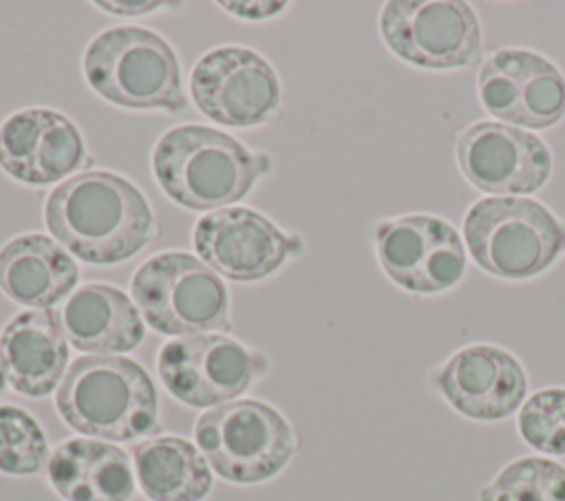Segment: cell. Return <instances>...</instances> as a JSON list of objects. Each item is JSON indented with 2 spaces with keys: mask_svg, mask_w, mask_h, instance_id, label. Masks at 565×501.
<instances>
[{
  "mask_svg": "<svg viewBox=\"0 0 565 501\" xmlns=\"http://www.w3.org/2000/svg\"><path fill=\"white\" fill-rule=\"evenodd\" d=\"M53 238L90 265L137 256L154 236V214L139 188L108 170H86L62 181L44 203Z\"/></svg>",
  "mask_w": 565,
  "mask_h": 501,
  "instance_id": "6da1fadb",
  "label": "cell"
},
{
  "mask_svg": "<svg viewBox=\"0 0 565 501\" xmlns=\"http://www.w3.org/2000/svg\"><path fill=\"white\" fill-rule=\"evenodd\" d=\"M468 258L499 280H532L565 256V218L534 196H481L461 218Z\"/></svg>",
  "mask_w": 565,
  "mask_h": 501,
  "instance_id": "7a4b0ae2",
  "label": "cell"
},
{
  "mask_svg": "<svg viewBox=\"0 0 565 501\" xmlns=\"http://www.w3.org/2000/svg\"><path fill=\"white\" fill-rule=\"evenodd\" d=\"M161 190L179 205L199 212L232 207L265 172L263 159L238 139L199 124L163 132L152 152Z\"/></svg>",
  "mask_w": 565,
  "mask_h": 501,
  "instance_id": "3957f363",
  "label": "cell"
},
{
  "mask_svg": "<svg viewBox=\"0 0 565 501\" xmlns=\"http://www.w3.org/2000/svg\"><path fill=\"white\" fill-rule=\"evenodd\" d=\"M55 408L73 430L108 441L150 435L159 417L150 375L121 355L77 358L57 386Z\"/></svg>",
  "mask_w": 565,
  "mask_h": 501,
  "instance_id": "277c9868",
  "label": "cell"
},
{
  "mask_svg": "<svg viewBox=\"0 0 565 501\" xmlns=\"http://www.w3.org/2000/svg\"><path fill=\"white\" fill-rule=\"evenodd\" d=\"M86 84L108 104L130 110L185 108L181 68L172 46L146 26H113L84 51Z\"/></svg>",
  "mask_w": 565,
  "mask_h": 501,
  "instance_id": "5b68a950",
  "label": "cell"
},
{
  "mask_svg": "<svg viewBox=\"0 0 565 501\" xmlns=\"http://www.w3.org/2000/svg\"><path fill=\"white\" fill-rule=\"evenodd\" d=\"M143 320L163 335L227 333L230 296L221 276L185 252H161L141 263L130 280Z\"/></svg>",
  "mask_w": 565,
  "mask_h": 501,
  "instance_id": "8992f818",
  "label": "cell"
},
{
  "mask_svg": "<svg viewBox=\"0 0 565 501\" xmlns=\"http://www.w3.org/2000/svg\"><path fill=\"white\" fill-rule=\"evenodd\" d=\"M194 439L221 479L243 486L276 477L296 450L291 424L258 399H234L205 411L194 424Z\"/></svg>",
  "mask_w": 565,
  "mask_h": 501,
  "instance_id": "52a82bcc",
  "label": "cell"
},
{
  "mask_svg": "<svg viewBox=\"0 0 565 501\" xmlns=\"http://www.w3.org/2000/svg\"><path fill=\"white\" fill-rule=\"evenodd\" d=\"M375 260L397 289L428 298L455 289L468 271L461 232L433 212L384 216L371 227Z\"/></svg>",
  "mask_w": 565,
  "mask_h": 501,
  "instance_id": "ba28073f",
  "label": "cell"
},
{
  "mask_svg": "<svg viewBox=\"0 0 565 501\" xmlns=\"http://www.w3.org/2000/svg\"><path fill=\"white\" fill-rule=\"evenodd\" d=\"M377 31L391 55L419 71H466L481 62V18L463 0H388Z\"/></svg>",
  "mask_w": 565,
  "mask_h": 501,
  "instance_id": "9c48e42d",
  "label": "cell"
},
{
  "mask_svg": "<svg viewBox=\"0 0 565 501\" xmlns=\"http://www.w3.org/2000/svg\"><path fill=\"white\" fill-rule=\"evenodd\" d=\"M475 88L494 121L539 132L565 119V73L539 51L501 46L486 53Z\"/></svg>",
  "mask_w": 565,
  "mask_h": 501,
  "instance_id": "30bf717a",
  "label": "cell"
},
{
  "mask_svg": "<svg viewBox=\"0 0 565 501\" xmlns=\"http://www.w3.org/2000/svg\"><path fill=\"white\" fill-rule=\"evenodd\" d=\"M426 382L448 408L481 424L516 415L530 395L525 364L494 342H470L455 349L428 371Z\"/></svg>",
  "mask_w": 565,
  "mask_h": 501,
  "instance_id": "8fae6325",
  "label": "cell"
},
{
  "mask_svg": "<svg viewBox=\"0 0 565 501\" xmlns=\"http://www.w3.org/2000/svg\"><path fill=\"white\" fill-rule=\"evenodd\" d=\"M452 154L463 181L486 196H532L554 172V154L543 137L494 119L461 128Z\"/></svg>",
  "mask_w": 565,
  "mask_h": 501,
  "instance_id": "7c38bea8",
  "label": "cell"
},
{
  "mask_svg": "<svg viewBox=\"0 0 565 501\" xmlns=\"http://www.w3.org/2000/svg\"><path fill=\"white\" fill-rule=\"evenodd\" d=\"M194 106L227 128H254L276 119L280 82L274 66L247 46H218L196 60L190 73Z\"/></svg>",
  "mask_w": 565,
  "mask_h": 501,
  "instance_id": "4fadbf2b",
  "label": "cell"
},
{
  "mask_svg": "<svg viewBox=\"0 0 565 501\" xmlns=\"http://www.w3.org/2000/svg\"><path fill=\"white\" fill-rule=\"evenodd\" d=\"M157 373L181 404L214 408L245 393L260 375V364L243 342L225 333H199L166 342Z\"/></svg>",
  "mask_w": 565,
  "mask_h": 501,
  "instance_id": "5bb4252c",
  "label": "cell"
},
{
  "mask_svg": "<svg viewBox=\"0 0 565 501\" xmlns=\"http://www.w3.org/2000/svg\"><path fill=\"white\" fill-rule=\"evenodd\" d=\"M192 245L210 269L238 283L263 280L300 252V241L241 205L203 214L194 225Z\"/></svg>",
  "mask_w": 565,
  "mask_h": 501,
  "instance_id": "9a60e30c",
  "label": "cell"
},
{
  "mask_svg": "<svg viewBox=\"0 0 565 501\" xmlns=\"http://www.w3.org/2000/svg\"><path fill=\"white\" fill-rule=\"evenodd\" d=\"M68 364V342L51 309L22 311L0 333V369L7 384L24 397L53 393Z\"/></svg>",
  "mask_w": 565,
  "mask_h": 501,
  "instance_id": "2e32d148",
  "label": "cell"
},
{
  "mask_svg": "<svg viewBox=\"0 0 565 501\" xmlns=\"http://www.w3.org/2000/svg\"><path fill=\"white\" fill-rule=\"evenodd\" d=\"M60 329L71 347L93 355H117L141 344L146 327L137 305L121 289L88 283L55 309Z\"/></svg>",
  "mask_w": 565,
  "mask_h": 501,
  "instance_id": "e0dca14e",
  "label": "cell"
},
{
  "mask_svg": "<svg viewBox=\"0 0 565 501\" xmlns=\"http://www.w3.org/2000/svg\"><path fill=\"white\" fill-rule=\"evenodd\" d=\"M79 283L75 258L44 234H20L0 247V291L29 309H51Z\"/></svg>",
  "mask_w": 565,
  "mask_h": 501,
  "instance_id": "ac0fdd59",
  "label": "cell"
},
{
  "mask_svg": "<svg viewBox=\"0 0 565 501\" xmlns=\"http://www.w3.org/2000/svg\"><path fill=\"white\" fill-rule=\"evenodd\" d=\"M46 479L64 501H130L137 488L128 452L93 437H73L55 446Z\"/></svg>",
  "mask_w": 565,
  "mask_h": 501,
  "instance_id": "d6986e66",
  "label": "cell"
},
{
  "mask_svg": "<svg viewBox=\"0 0 565 501\" xmlns=\"http://www.w3.org/2000/svg\"><path fill=\"white\" fill-rule=\"evenodd\" d=\"M139 490L150 501H201L212 488V472L201 450L183 437L157 435L132 448Z\"/></svg>",
  "mask_w": 565,
  "mask_h": 501,
  "instance_id": "ffe728a7",
  "label": "cell"
},
{
  "mask_svg": "<svg viewBox=\"0 0 565 501\" xmlns=\"http://www.w3.org/2000/svg\"><path fill=\"white\" fill-rule=\"evenodd\" d=\"M479 501H565V463L521 455L503 463L479 490Z\"/></svg>",
  "mask_w": 565,
  "mask_h": 501,
  "instance_id": "44dd1931",
  "label": "cell"
},
{
  "mask_svg": "<svg viewBox=\"0 0 565 501\" xmlns=\"http://www.w3.org/2000/svg\"><path fill=\"white\" fill-rule=\"evenodd\" d=\"M49 441L38 419L20 406L0 404V472L31 477L49 463Z\"/></svg>",
  "mask_w": 565,
  "mask_h": 501,
  "instance_id": "7402d4cb",
  "label": "cell"
},
{
  "mask_svg": "<svg viewBox=\"0 0 565 501\" xmlns=\"http://www.w3.org/2000/svg\"><path fill=\"white\" fill-rule=\"evenodd\" d=\"M86 163V143L79 128L62 113L51 110L31 166L29 185H51L66 181Z\"/></svg>",
  "mask_w": 565,
  "mask_h": 501,
  "instance_id": "603a6c76",
  "label": "cell"
},
{
  "mask_svg": "<svg viewBox=\"0 0 565 501\" xmlns=\"http://www.w3.org/2000/svg\"><path fill=\"white\" fill-rule=\"evenodd\" d=\"M516 433L545 457H565V386H543L516 411Z\"/></svg>",
  "mask_w": 565,
  "mask_h": 501,
  "instance_id": "cb8c5ba5",
  "label": "cell"
},
{
  "mask_svg": "<svg viewBox=\"0 0 565 501\" xmlns=\"http://www.w3.org/2000/svg\"><path fill=\"white\" fill-rule=\"evenodd\" d=\"M49 108H22L0 124V168L29 185L31 166L46 124Z\"/></svg>",
  "mask_w": 565,
  "mask_h": 501,
  "instance_id": "d4e9b609",
  "label": "cell"
},
{
  "mask_svg": "<svg viewBox=\"0 0 565 501\" xmlns=\"http://www.w3.org/2000/svg\"><path fill=\"white\" fill-rule=\"evenodd\" d=\"M218 7L245 20H263L280 13L287 7V2H218Z\"/></svg>",
  "mask_w": 565,
  "mask_h": 501,
  "instance_id": "484cf974",
  "label": "cell"
},
{
  "mask_svg": "<svg viewBox=\"0 0 565 501\" xmlns=\"http://www.w3.org/2000/svg\"><path fill=\"white\" fill-rule=\"evenodd\" d=\"M95 7L99 9H106L108 13H115V15H141V13H148V11H154L159 7H163V2H93Z\"/></svg>",
  "mask_w": 565,
  "mask_h": 501,
  "instance_id": "4316f807",
  "label": "cell"
}]
</instances>
